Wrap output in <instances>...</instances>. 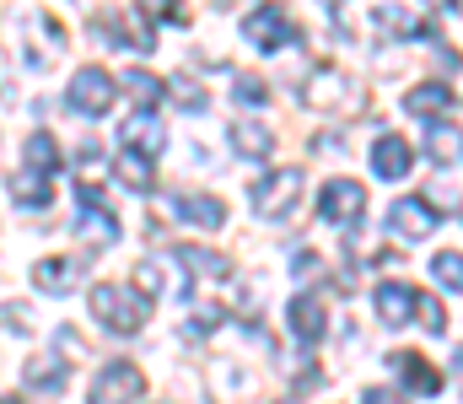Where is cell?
I'll return each instance as SVG.
<instances>
[{"instance_id": "obj_1", "label": "cell", "mask_w": 463, "mask_h": 404, "mask_svg": "<svg viewBox=\"0 0 463 404\" xmlns=\"http://www.w3.org/2000/svg\"><path fill=\"white\" fill-rule=\"evenodd\" d=\"M92 318L103 324V329H114V334H140L146 329V318H151V296L146 291H129V286H92Z\"/></svg>"}, {"instance_id": "obj_2", "label": "cell", "mask_w": 463, "mask_h": 404, "mask_svg": "<svg viewBox=\"0 0 463 404\" xmlns=\"http://www.w3.org/2000/svg\"><path fill=\"white\" fill-rule=\"evenodd\" d=\"M242 33H248V43H253V49H264V54H275V49H286V43H297V38H302V33H297V22H291V11H286L280 0L253 5V11L242 16Z\"/></svg>"}, {"instance_id": "obj_3", "label": "cell", "mask_w": 463, "mask_h": 404, "mask_svg": "<svg viewBox=\"0 0 463 404\" xmlns=\"http://www.w3.org/2000/svg\"><path fill=\"white\" fill-rule=\"evenodd\" d=\"M297 200H302V167H280V173H269V178L253 189V211H259L264 221L291 216V211H297Z\"/></svg>"}, {"instance_id": "obj_4", "label": "cell", "mask_w": 463, "mask_h": 404, "mask_svg": "<svg viewBox=\"0 0 463 404\" xmlns=\"http://www.w3.org/2000/svg\"><path fill=\"white\" fill-rule=\"evenodd\" d=\"M140 394H146V372H140L135 362H109V367L92 378V389H87L92 404H135Z\"/></svg>"}, {"instance_id": "obj_5", "label": "cell", "mask_w": 463, "mask_h": 404, "mask_svg": "<svg viewBox=\"0 0 463 404\" xmlns=\"http://www.w3.org/2000/svg\"><path fill=\"white\" fill-rule=\"evenodd\" d=\"M65 103H71V114H87V119L109 114V108H114V76H109V70H98V65L76 70V76H71Z\"/></svg>"}, {"instance_id": "obj_6", "label": "cell", "mask_w": 463, "mask_h": 404, "mask_svg": "<svg viewBox=\"0 0 463 404\" xmlns=\"http://www.w3.org/2000/svg\"><path fill=\"white\" fill-rule=\"evenodd\" d=\"M437 205L431 200H420V194H404V200H393V211H388V232L399 238V243H426L431 232H437Z\"/></svg>"}, {"instance_id": "obj_7", "label": "cell", "mask_w": 463, "mask_h": 404, "mask_svg": "<svg viewBox=\"0 0 463 404\" xmlns=\"http://www.w3.org/2000/svg\"><path fill=\"white\" fill-rule=\"evenodd\" d=\"M361 211H366V189H361L355 178H329V183L318 189V216H324L329 227L361 221Z\"/></svg>"}, {"instance_id": "obj_8", "label": "cell", "mask_w": 463, "mask_h": 404, "mask_svg": "<svg viewBox=\"0 0 463 404\" xmlns=\"http://www.w3.org/2000/svg\"><path fill=\"white\" fill-rule=\"evenodd\" d=\"M286 324H291V334H297L302 345L324 340V329H329V307H324V296H318V291H297L291 307H286Z\"/></svg>"}, {"instance_id": "obj_9", "label": "cell", "mask_w": 463, "mask_h": 404, "mask_svg": "<svg viewBox=\"0 0 463 404\" xmlns=\"http://www.w3.org/2000/svg\"><path fill=\"white\" fill-rule=\"evenodd\" d=\"M302 98L313 103V108H361V87L355 81H345L340 70H313V81L302 87Z\"/></svg>"}, {"instance_id": "obj_10", "label": "cell", "mask_w": 463, "mask_h": 404, "mask_svg": "<svg viewBox=\"0 0 463 404\" xmlns=\"http://www.w3.org/2000/svg\"><path fill=\"white\" fill-rule=\"evenodd\" d=\"M388 367L404 378V389H415L420 399H431V394H442V372L426 362V356H415V351H393L388 356Z\"/></svg>"}, {"instance_id": "obj_11", "label": "cell", "mask_w": 463, "mask_h": 404, "mask_svg": "<svg viewBox=\"0 0 463 404\" xmlns=\"http://www.w3.org/2000/svg\"><path fill=\"white\" fill-rule=\"evenodd\" d=\"M118 140H124L129 151H146V156H156V151L167 146V130H162L156 108H140V114H129V119L118 125Z\"/></svg>"}, {"instance_id": "obj_12", "label": "cell", "mask_w": 463, "mask_h": 404, "mask_svg": "<svg viewBox=\"0 0 463 404\" xmlns=\"http://www.w3.org/2000/svg\"><path fill=\"white\" fill-rule=\"evenodd\" d=\"M410 167H415V151H410V140H404V135H377V146H372V173L399 183Z\"/></svg>"}, {"instance_id": "obj_13", "label": "cell", "mask_w": 463, "mask_h": 404, "mask_svg": "<svg viewBox=\"0 0 463 404\" xmlns=\"http://www.w3.org/2000/svg\"><path fill=\"white\" fill-rule=\"evenodd\" d=\"M167 205H173V216H178V221L205 227V232H216V227L227 221V205H222L216 194H173Z\"/></svg>"}, {"instance_id": "obj_14", "label": "cell", "mask_w": 463, "mask_h": 404, "mask_svg": "<svg viewBox=\"0 0 463 404\" xmlns=\"http://www.w3.org/2000/svg\"><path fill=\"white\" fill-rule=\"evenodd\" d=\"M372 307H377V318H383L388 329H399L404 318H415V286H404V280H383L377 296H372Z\"/></svg>"}, {"instance_id": "obj_15", "label": "cell", "mask_w": 463, "mask_h": 404, "mask_svg": "<svg viewBox=\"0 0 463 404\" xmlns=\"http://www.w3.org/2000/svg\"><path fill=\"white\" fill-rule=\"evenodd\" d=\"M114 178L124 189H135V194H151L156 189V156H146V151H118L114 156Z\"/></svg>"}, {"instance_id": "obj_16", "label": "cell", "mask_w": 463, "mask_h": 404, "mask_svg": "<svg viewBox=\"0 0 463 404\" xmlns=\"http://www.w3.org/2000/svg\"><path fill=\"white\" fill-rule=\"evenodd\" d=\"M372 22H377L388 38H426V33H431V22H426V16H415V11H404V5H377V11H372Z\"/></svg>"}, {"instance_id": "obj_17", "label": "cell", "mask_w": 463, "mask_h": 404, "mask_svg": "<svg viewBox=\"0 0 463 404\" xmlns=\"http://www.w3.org/2000/svg\"><path fill=\"white\" fill-rule=\"evenodd\" d=\"M11 194H16L27 211H49V200H54V189H49V173H38V167H22V173H11Z\"/></svg>"}, {"instance_id": "obj_18", "label": "cell", "mask_w": 463, "mask_h": 404, "mask_svg": "<svg viewBox=\"0 0 463 404\" xmlns=\"http://www.w3.org/2000/svg\"><path fill=\"white\" fill-rule=\"evenodd\" d=\"M426 156H431V162H442V167H448V162H463V130H458V125L431 119V125H426Z\"/></svg>"}, {"instance_id": "obj_19", "label": "cell", "mask_w": 463, "mask_h": 404, "mask_svg": "<svg viewBox=\"0 0 463 404\" xmlns=\"http://www.w3.org/2000/svg\"><path fill=\"white\" fill-rule=\"evenodd\" d=\"M178 259L189 265L194 280H222V275H232L227 254H211V249H194V243H178Z\"/></svg>"}, {"instance_id": "obj_20", "label": "cell", "mask_w": 463, "mask_h": 404, "mask_svg": "<svg viewBox=\"0 0 463 404\" xmlns=\"http://www.w3.org/2000/svg\"><path fill=\"white\" fill-rule=\"evenodd\" d=\"M404 108H410V114H448V108H453V87H448V81H420V87H410Z\"/></svg>"}, {"instance_id": "obj_21", "label": "cell", "mask_w": 463, "mask_h": 404, "mask_svg": "<svg viewBox=\"0 0 463 404\" xmlns=\"http://www.w3.org/2000/svg\"><path fill=\"white\" fill-rule=\"evenodd\" d=\"M22 378H27V389H38V394H60V389H65V367H60L54 356H33V362L22 367Z\"/></svg>"}, {"instance_id": "obj_22", "label": "cell", "mask_w": 463, "mask_h": 404, "mask_svg": "<svg viewBox=\"0 0 463 404\" xmlns=\"http://www.w3.org/2000/svg\"><path fill=\"white\" fill-rule=\"evenodd\" d=\"M232 146H237L242 156H269V151H275V135L264 130L259 119H237V125H232Z\"/></svg>"}, {"instance_id": "obj_23", "label": "cell", "mask_w": 463, "mask_h": 404, "mask_svg": "<svg viewBox=\"0 0 463 404\" xmlns=\"http://www.w3.org/2000/svg\"><path fill=\"white\" fill-rule=\"evenodd\" d=\"M76 280V265L71 259H43V265H33V286H43V291H65Z\"/></svg>"}, {"instance_id": "obj_24", "label": "cell", "mask_w": 463, "mask_h": 404, "mask_svg": "<svg viewBox=\"0 0 463 404\" xmlns=\"http://www.w3.org/2000/svg\"><path fill=\"white\" fill-rule=\"evenodd\" d=\"M27 167H38V173H54V167H60V146H54L49 130H38L27 140Z\"/></svg>"}, {"instance_id": "obj_25", "label": "cell", "mask_w": 463, "mask_h": 404, "mask_svg": "<svg viewBox=\"0 0 463 404\" xmlns=\"http://www.w3.org/2000/svg\"><path fill=\"white\" fill-rule=\"evenodd\" d=\"M124 87L135 92V103H140V108H156V103H162V81H156V76H146V70H129V76H124Z\"/></svg>"}, {"instance_id": "obj_26", "label": "cell", "mask_w": 463, "mask_h": 404, "mask_svg": "<svg viewBox=\"0 0 463 404\" xmlns=\"http://www.w3.org/2000/svg\"><path fill=\"white\" fill-rule=\"evenodd\" d=\"M415 313H420V324H426V334H448V313H442V302H437V296H426V291H415Z\"/></svg>"}, {"instance_id": "obj_27", "label": "cell", "mask_w": 463, "mask_h": 404, "mask_svg": "<svg viewBox=\"0 0 463 404\" xmlns=\"http://www.w3.org/2000/svg\"><path fill=\"white\" fill-rule=\"evenodd\" d=\"M431 275H437L448 291H463V254H437V259H431Z\"/></svg>"}, {"instance_id": "obj_28", "label": "cell", "mask_w": 463, "mask_h": 404, "mask_svg": "<svg viewBox=\"0 0 463 404\" xmlns=\"http://www.w3.org/2000/svg\"><path fill=\"white\" fill-rule=\"evenodd\" d=\"M222 318H227V307L205 302V307H194V313H189V324H184V329H189V334H216V324H222Z\"/></svg>"}, {"instance_id": "obj_29", "label": "cell", "mask_w": 463, "mask_h": 404, "mask_svg": "<svg viewBox=\"0 0 463 404\" xmlns=\"http://www.w3.org/2000/svg\"><path fill=\"white\" fill-rule=\"evenodd\" d=\"M232 98H237V103H248V108H259V103L269 98V87H264L259 76H237V87H232Z\"/></svg>"}, {"instance_id": "obj_30", "label": "cell", "mask_w": 463, "mask_h": 404, "mask_svg": "<svg viewBox=\"0 0 463 404\" xmlns=\"http://www.w3.org/2000/svg\"><path fill=\"white\" fill-rule=\"evenodd\" d=\"M173 98H178L189 114H200V108H205V87H194L189 76H178V81H173Z\"/></svg>"}, {"instance_id": "obj_31", "label": "cell", "mask_w": 463, "mask_h": 404, "mask_svg": "<svg viewBox=\"0 0 463 404\" xmlns=\"http://www.w3.org/2000/svg\"><path fill=\"white\" fill-rule=\"evenodd\" d=\"M140 5H146L151 16H167V22H184V5H178V0H140Z\"/></svg>"}, {"instance_id": "obj_32", "label": "cell", "mask_w": 463, "mask_h": 404, "mask_svg": "<svg viewBox=\"0 0 463 404\" xmlns=\"http://www.w3.org/2000/svg\"><path fill=\"white\" fill-rule=\"evenodd\" d=\"M135 280H140V291H146V296H156V286H162V269L146 259V265L135 269Z\"/></svg>"}, {"instance_id": "obj_33", "label": "cell", "mask_w": 463, "mask_h": 404, "mask_svg": "<svg viewBox=\"0 0 463 404\" xmlns=\"http://www.w3.org/2000/svg\"><path fill=\"white\" fill-rule=\"evenodd\" d=\"M361 404H404V394H393V389H366Z\"/></svg>"}, {"instance_id": "obj_34", "label": "cell", "mask_w": 463, "mask_h": 404, "mask_svg": "<svg viewBox=\"0 0 463 404\" xmlns=\"http://www.w3.org/2000/svg\"><path fill=\"white\" fill-rule=\"evenodd\" d=\"M0 404H22V399H11V394H5V399H0Z\"/></svg>"}, {"instance_id": "obj_35", "label": "cell", "mask_w": 463, "mask_h": 404, "mask_svg": "<svg viewBox=\"0 0 463 404\" xmlns=\"http://www.w3.org/2000/svg\"><path fill=\"white\" fill-rule=\"evenodd\" d=\"M458 367H463V345H458Z\"/></svg>"}]
</instances>
